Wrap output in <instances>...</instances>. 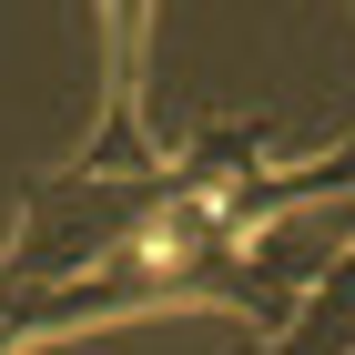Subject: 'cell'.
<instances>
[{
  "instance_id": "1",
  "label": "cell",
  "mask_w": 355,
  "mask_h": 355,
  "mask_svg": "<svg viewBox=\"0 0 355 355\" xmlns=\"http://www.w3.org/2000/svg\"><path fill=\"white\" fill-rule=\"evenodd\" d=\"M254 355H355V244L335 254L315 284H304L295 325H284V335H264Z\"/></svg>"
}]
</instances>
